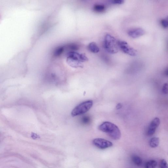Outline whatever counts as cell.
Masks as SVG:
<instances>
[{
	"label": "cell",
	"instance_id": "cell-1",
	"mask_svg": "<svg viewBox=\"0 0 168 168\" xmlns=\"http://www.w3.org/2000/svg\"><path fill=\"white\" fill-rule=\"evenodd\" d=\"M99 129L106 133L112 139L118 140L120 138L121 133L120 129L116 125L109 122H104L99 127Z\"/></svg>",
	"mask_w": 168,
	"mask_h": 168
},
{
	"label": "cell",
	"instance_id": "cell-2",
	"mask_svg": "<svg viewBox=\"0 0 168 168\" xmlns=\"http://www.w3.org/2000/svg\"><path fill=\"white\" fill-rule=\"evenodd\" d=\"M103 46L104 49L111 54L117 53L119 49L118 41L109 34H107L104 37Z\"/></svg>",
	"mask_w": 168,
	"mask_h": 168
},
{
	"label": "cell",
	"instance_id": "cell-3",
	"mask_svg": "<svg viewBox=\"0 0 168 168\" xmlns=\"http://www.w3.org/2000/svg\"><path fill=\"white\" fill-rule=\"evenodd\" d=\"M93 101L92 100L86 101L78 105L72 111V117L83 114L88 111L93 105Z\"/></svg>",
	"mask_w": 168,
	"mask_h": 168
},
{
	"label": "cell",
	"instance_id": "cell-4",
	"mask_svg": "<svg viewBox=\"0 0 168 168\" xmlns=\"http://www.w3.org/2000/svg\"><path fill=\"white\" fill-rule=\"evenodd\" d=\"M119 49H121L124 53L132 56H135L137 55V51L134 48L130 47L127 43L124 41H118Z\"/></svg>",
	"mask_w": 168,
	"mask_h": 168
},
{
	"label": "cell",
	"instance_id": "cell-5",
	"mask_svg": "<svg viewBox=\"0 0 168 168\" xmlns=\"http://www.w3.org/2000/svg\"><path fill=\"white\" fill-rule=\"evenodd\" d=\"M93 144L97 147L104 149L113 146V144L111 141L102 138H96L93 141Z\"/></svg>",
	"mask_w": 168,
	"mask_h": 168
},
{
	"label": "cell",
	"instance_id": "cell-6",
	"mask_svg": "<svg viewBox=\"0 0 168 168\" xmlns=\"http://www.w3.org/2000/svg\"><path fill=\"white\" fill-rule=\"evenodd\" d=\"M160 123V120L159 118L156 117L153 119L147 129V134L148 136H152L154 135Z\"/></svg>",
	"mask_w": 168,
	"mask_h": 168
},
{
	"label": "cell",
	"instance_id": "cell-7",
	"mask_svg": "<svg viewBox=\"0 0 168 168\" xmlns=\"http://www.w3.org/2000/svg\"><path fill=\"white\" fill-rule=\"evenodd\" d=\"M145 31L141 28H137L131 29L128 32V35L132 38L135 39L143 36L144 34Z\"/></svg>",
	"mask_w": 168,
	"mask_h": 168
},
{
	"label": "cell",
	"instance_id": "cell-8",
	"mask_svg": "<svg viewBox=\"0 0 168 168\" xmlns=\"http://www.w3.org/2000/svg\"><path fill=\"white\" fill-rule=\"evenodd\" d=\"M67 62L71 66L74 68H81L82 65L81 62L72 59L68 58Z\"/></svg>",
	"mask_w": 168,
	"mask_h": 168
},
{
	"label": "cell",
	"instance_id": "cell-9",
	"mask_svg": "<svg viewBox=\"0 0 168 168\" xmlns=\"http://www.w3.org/2000/svg\"><path fill=\"white\" fill-rule=\"evenodd\" d=\"M88 49L93 53H98L100 51V49L97 44L94 42H92L89 44Z\"/></svg>",
	"mask_w": 168,
	"mask_h": 168
},
{
	"label": "cell",
	"instance_id": "cell-10",
	"mask_svg": "<svg viewBox=\"0 0 168 168\" xmlns=\"http://www.w3.org/2000/svg\"><path fill=\"white\" fill-rule=\"evenodd\" d=\"M160 143L159 139L158 137H153L151 138L149 142L150 146L152 148L157 147Z\"/></svg>",
	"mask_w": 168,
	"mask_h": 168
},
{
	"label": "cell",
	"instance_id": "cell-11",
	"mask_svg": "<svg viewBox=\"0 0 168 168\" xmlns=\"http://www.w3.org/2000/svg\"><path fill=\"white\" fill-rule=\"evenodd\" d=\"M132 161L136 166H140L143 163L142 160L139 157L134 156L132 158Z\"/></svg>",
	"mask_w": 168,
	"mask_h": 168
},
{
	"label": "cell",
	"instance_id": "cell-12",
	"mask_svg": "<svg viewBox=\"0 0 168 168\" xmlns=\"http://www.w3.org/2000/svg\"><path fill=\"white\" fill-rule=\"evenodd\" d=\"M157 163L154 160H151L148 161L145 165V168H156Z\"/></svg>",
	"mask_w": 168,
	"mask_h": 168
},
{
	"label": "cell",
	"instance_id": "cell-13",
	"mask_svg": "<svg viewBox=\"0 0 168 168\" xmlns=\"http://www.w3.org/2000/svg\"><path fill=\"white\" fill-rule=\"evenodd\" d=\"M93 9L96 12H102L105 10V7L104 5H95Z\"/></svg>",
	"mask_w": 168,
	"mask_h": 168
},
{
	"label": "cell",
	"instance_id": "cell-14",
	"mask_svg": "<svg viewBox=\"0 0 168 168\" xmlns=\"http://www.w3.org/2000/svg\"><path fill=\"white\" fill-rule=\"evenodd\" d=\"M65 48L63 46L59 47L56 49L54 53L55 57H58L61 55L64 50Z\"/></svg>",
	"mask_w": 168,
	"mask_h": 168
},
{
	"label": "cell",
	"instance_id": "cell-15",
	"mask_svg": "<svg viewBox=\"0 0 168 168\" xmlns=\"http://www.w3.org/2000/svg\"><path fill=\"white\" fill-rule=\"evenodd\" d=\"M91 121L90 118L88 116H85L81 118V122L84 125H87Z\"/></svg>",
	"mask_w": 168,
	"mask_h": 168
},
{
	"label": "cell",
	"instance_id": "cell-16",
	"mask_svg": "<svg viewBox=\"0 0 168 168\" xmlns=\"http://www.w3.org/2000/svg\"><path fill=\"white\" fill-rule=\"evenodd\" d=\"M160 168H168V165L166 160L162 159L160 160Z\"/></svg>",
	"mask_w": 168,
	"mask_h": 168
},
{
	"label": "cell",
	"instance_id": "cell-17",
	"mask_svg": "<svg viewBox=\"0 0 168 168\" xmlns=\"http://www.w3.org/2000/svg\"><path fill=\"white\" fill-rule=\"evenodd\" d=\"M67 47L69 49L73 50H76L79 49V47L76 44H71L68 45Z\"/></svg>",
	"mask_w": 168,
	"mask_h": 168
},
{
	"label": "cell",
	"instance_id": "cell-18",
	"mask_svg": "<svg viewBox=\"0 0 168 168\" xmlns=\"http://www.w3.org/2000/svg\"><path fill=\"white\" fill-rule=\"evenodd\" d=\"M162 92L163 94H167L168 92V85L167 83H165L163 86Z\"/></svg>",
	"mask_w": 168,
	"mask_h": 168
},
{
	"label": "cell",
	"instance_id": "cell-19",
	"mask_svg": "<svg viewBox=\"0 0 168 168\" xmlns=\"http://www.w3.org/2000/svg\"><path fill=\"white\" fill-rule=\"evenodd\" d=\"M161 24L162 27L165 28H167L168 27V22L167 20L163 19L161 21Z\"/></svg>",
	"mask_w": 168,
	"mask_h": 168
},
{
	"label": "cell",
	"instance_id": "cell-20",
	"mask_svg": "<svg viewBox=\"0 0 168 168\" xmlns=\"http://www.w3.org/2000/svg\"><path fill=\"white\" fill-rule=\"evenodd\" d=\"M124 2V1L123 0H114L112 1V3L115 5H122Z\"/></svg>",
	"mask_w": 168,
	"mask_h": 168
},
{
	"label": "cell",
	"instance_id": "cell-21",
	"mask_svg": "<svg viewBox=\"0 0 168 168\" xmlns=\"http://www.w3.org/2000/svg\"><path fill=\"white\" fill-rule=\"evenodd\" d=\"M122 105L121 103H118L116 106V109H122Z\"/></svg>",
	"mask_w": 168,
	"mask_h": 168
},
{
	"label": "cell",
	"instance_id": "cell-22",
	"mask_svg": "<svg viewBox=\"0 0 168 168\" xmlns=\"http://www.w3.org/2000/svg\"><path fill=\"white\" fill-rule=\"evenodd\" d=\"M165 74L166 76H167L168 73V69H167L166 70L165 72Z\"/></svg>",
	"mask_w": 168,
	"mask_h": 168
}]
</instances>
